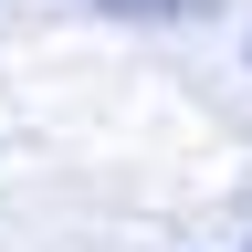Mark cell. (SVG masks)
Here are the masks:
<instances>
[{
    "instance_id": "obj_1",
    "label": "cell",
    "mask_w": 252,
    "mask_h": 252,
    "mask_svg": "<svg viewBox=\"0 0 252 252\" xmlns=\"http://www.w3.org/2000/svg\"><path fill=\"white\" fill-rule=\"evenodd\" d=\"M105 11H158V21H179V11H200V0H105Z\"/></svg>"
}]
</instances>
